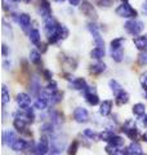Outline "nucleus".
Wrapping results in <instances>:
<instances>
[{
	"mask_svg": "<svg viewBox=\"0 0 147 155\" xmlns=\"http://www.w3.org/2000/svg\"><path fill=\"white\" fill-rule=\"evenodd\" d=\"M116 14L121 18H130L134 19L137 16H138V12L130 5L129 3H121L119 7L116 8Z\"/></svg>",
	"mask_w": 147,
	"mask_h": 155,
	"instance_id": "obj_1",
	"label": "nucleus"
},
{
	"mask_svg": "<svg viewBox=\"0 0 147 155\" xmlns=\"http://www.w3.org/2000/svg\"><path fill=\"white\" fill-rule=\"evenodd\" d=\"M124 28L126 30V32L130 34V35L138 36L139 34L142 32V30L145 28V23L139 21V19H129L124 23Z\"/></svg>",
	"mask_w": 147,
	"mask_h": 155,
	"instance_id": "obj_2",
	"label": "nucleus"
},
{
	"mask_svg": "<svg viewBox=\"0 0 147 155\" xmlns=\"http://www.w3.org/2000/svg\"><path fill=\"white\" fill-rule=\"evenodd\" d=\"M66 147V138L62 137L61 134H54L52 136L51 140V153L53 155H58L61 154Z\"/></svg>",
	"mask_w": 147,
	"mask_h": 155,
	"instance_id": "obj_3",
	"label": "nucleus"
},
{
	"mask_svg": "<svg viewBox=\"0 0 147 155\" xmlns=\"http://www.w3.org/2000/svg\"><path fill=\"white\" fill-rule=\"evenodd\" d=\"M67 36H68V28L65 25H61L60 23L57 27V30L54 31V34L48 38V41L51 43V44H56V43L60 41V40H65Z\"/></svg>",
	"mask_w": 147,
	"mask_h": 155,
	"instance_id": "obj_4",
	"label": "nucleus"
},
{
	"mask_svg": "<svg viewBox=\"0 0 147 155\" xmlns=\"http://www.w3.org/2000/svg\"><path fill=\"white\" fill-rule=\"evenodd\" d=\"M80 12L84 14L85 17L90 18L92 21H96V19L98 18V14H97V11L94 5H93L92 3H89L88 0H84L81 4H80Z\"/></svg>",
	"mask_w": 147,
	"mask_h": 155,
	"instance_id": "obj_5",
	"label": "nucleus"
},
{
	"mask_svg": "<svg viewBox=\"0 0 147 155\" xmlns=\"http://www.w3.org/2000/svg\"><path fill=\"white\" fill-rule=\"evenodd\" d=\"M121 130L128 136L133 142L137 140V137H138V128H137V125H136V123L133 122V120H126V122L124 123V125H122Z\"/></svg>",
	"mask_w": 147,
	"mask_h": 155,
	"instance_id": "obj_6",
	"label": "nucleus"
},
{
	"mask_svg": "<svg viewBox=\"0 0 147 155\" xmlns=\"http://www.w3.org/2000/svg\"><path fill=\"white\" fill-rule=\"evenodd\" d=\"M88 30L90 31L92 36H93V40H94L96 45L97 47H105V41H103V38L101 36V32H100V28H98V26L94 23V21L92 22H88Z\"/></svg>",
	"mask_w": 147,
	"mask_h": 155,
	"instance_id": "obj_7",
	"label": "nucleus"
},
{
	"mask_svg": "<svg viewBox=\"0 0 147 155\" xmlns=\"http://www.w3.org/2000/svg\"><path fill=\"white\" fill-rule=\"evenodd\" d=\"M49 149H51V141H49L48 136H41L40 141L38 142L34 151H35V155H47Z\"/></svg>",
	"mask_w": 147,
	"mask_h": 155,
	"instance_id": "obj_8",
	"label": "nucleus"
},
{
	"mask_svg": "<svg viewBox=\"0 0 147 155\" xmlns=\"http://www.w3.org/2000/svg\"><path fill=\"white\" fill-rule=\"evenodd\" d=\"M14 118H19V119L24 120L27 124H31V123H34V120H35V113H34V109H31V107L21 109L14 114Z\"/></svg>",
	"mask_w": 147,
	"mask_h": 155,
	"instance_id": "obj_9",
	"label": "nucleus"
},
{
	"mask_svg": "<svg viewBox=\"0 0 147 155\" xmlns=\"http://www.w3.org/2000/svg\"><path fill=\"white\" fill-rule=\"evenodd\" d=\"M84 97L90 106H96L100 104V97H98L94 87H87V89L84 91Z\"/></svg>",
	"mask_w": 147,
	"mask_h": 155,
	"instance_id": "obj_10",
	"label": "nucleus"
},
{
	"mask_svg": "<svg viewBox=\"0 0 147 155\" xmlns=\"http://www.w3.org/2000/svg\"><path fill=\"white\" fill-rule=\"evenodd\" d=\"M38 12L45 19L52 16V7L48 0H38Z\"/></svg>",
	"mask_w": 147,
	"mask_h": 155,
	"instance_id": "obj_11",
	"label": "nucleus"
},
{
	"mask_svg": "<svg viewBox=\"0 0 147 155\" xmlns=\"http://www.w3.org/2000/svg\"><path fill=\"white\" fill-rule=\"evenodd\" d=\"M58 25H60V23H58L52 16L44 19V30H45V34H47V36H48V38L54 34V31L57 30Z\"/></svg>",
	"mask_w": 147,
	"mask_h": 155,
	"instance_id": "obj_12",
	"label": "nucleus"
},
{
	"mask_svg": "<svg viewBox=\"0 0 147 155\" xmlns=\"http://www.w3.org/2000/svg\"><path fill=\"white\" fill-rule=\"evenodd\" d=\"M74 119L76 120L77 123H87L89 120V113L85 107H76L74 110Z\"/></svg>",
	"mask_w": 147,
	"mask_h": 155,
	"instance_id": "obj_13",
	"label": "nucleus"
},
{
	"mask_svg": "<svg viewBox=\"0 0 147 155\" xmlns=\"http://www.w3.org/2000/svg\"><path fill=\"white\" fill-rule=\"evenodd\" d=\"M32 146H34L32 141L28 142V141H26V140H23V138H18L11 147H12V150H14V151H24L26 149L32 147Z\"/></svg>",
	"mask_w": 147,
	"mask_h": 155,
	"instance_id": "obj_14",
	"label": "nucleus"
},
{
	"mask_svg": "<svg viewBox=\"0 0 147 155\" xmlns=\"http://www.w3.org/2000/svg\"><path fill=\"white\" fill-rule=\"evenodd\" d=\"M17 104L21 109H28L31 107V97L28 96L27 93H18L17 94Z\"/></svg>",
	"mask_w": 147,
	"mask_h": 155,
	"instance_id": "obj_15",
	"label": "nucleus"
},
{
	"mask_svg": "<svg viewBox=\"0 0 147 155\" xmlns=\"http://www.w3.org/2000/svg\"><path fill=\"white\" fill-rule=\"evenodd\" d=\"M17 134L13 132V130H4L3 132V143L8 145V146H12V145L17 141Z\"/></svg>",
	"mask_w": 147,
	"mask_h": 155,
	"instance_id": "obj_16",
	"label": "nucleus"
},
{
	"mask_svg": "<svg viewBox=\"0 0 147 155\" xmlns=\"http://www.w3.org/2000/svg\"><path fill=\"white\" fill-rule=\"evenodd\" d=\"M70 87L72 89H75V91H83L84 92L88 85H87V80L84 79V78H76V79L71 80Z\"/></svg>",
	"mask_w": 147,
	"mask_h": 155,
	"instance_id": "obj_17",
	"label": "nucleus"
},
{
	"mask_svg": "<svg viewBox=\"0 0 147 155\" xmlns=\"http://www.w3.org/2000/svg\"><path fill=\"white\" fill-rule=\"evenodd\" d=\"M17 22L19 23V26L22 27V30L26 31L27 28H28V26L31 25V17L28 16L27 13H19V14H18V21H17Z\"/></svg>",
	"mask_w": 147,
	"mask_h": 155,
	"instance_id": "obj_18",
	"label": "nucleus"
},
{
	"mask_svg": "<svg viewBox=\"0 0 147 155\" xmlns=\"http://www.w3.org/2000/svg\"><path fill=\"white\" fill-rule=\"evenodd\" d=\"M133 43L137 49H139L141 52L142 51H146L147 49V36L145 35H138L133 39Z\"/></svg>",
	"mask_w": 147,
	"mask_h": 155,
	"instance_id": "obj_19",
	"label": "nucleus"
},
{
	"mask_svg": "<svg viewBox=\"0 0 147 155\" xmlns=\"http://www.w3.org/2000/svg\"><path fill=\"white\" fill-rule=\"evenodd\" d=\"M112 111V101L105 100L103 102H101L100 105V114L102 116H109Z\"/></svg>",
	"mask_w": 147,
	"mask_h": 155,
	"instance_id": "obj_20",
	"label": "nucleus"
},
{
	"mask_svg": "<svg viewBox=\"0 0 147 155\" xmlns=\"http://www.w3.org/2000/svg\"><path fill=\"white\" fill-rule=\"evenodd\" d=\"M115 101L117 105H125L129 102V93L124 89H121L120 92H117L115 94Z\"/></svg>",
	"mask_w": 147,
	"mask_h": 155,
	"instance_id": "obj_21",
	"label": "nucleus"
},
{
	"mask_svg": "<svg viewBox=\"0 0 147 155\" xmlns=\"http://www.w3.org/2000/svg\"><path fill=\"white\" fill-rule=\"evenodd\" d=\"M31 91V94L32 96H40L41 94V84H40V81H39L38 78H34V79L31 80V84H30V88H28Z\"/></svg>",
	"mask_w": 147,
	"mask_h": 155,
	"instance_id": "obj_22",
	"label": "nucleus"
},
{
	"mask_svg": "<svg viewBox=\"0 0 147 155\" xmlns=\"http://www.w3.org/2000/svg\"><path fill=\"white\" fill-rule=\"evenodd\" d=\"M89 71L93 75H100V74H102V72L106 71V64H103V62H97V64L92 65L89 67Z\"/></svg>",
	"mask_w": 147,
	"mask_h": 155,
	"instance_id": "obj_23",
	"label": "nucleus"
},
{
	"mask_svg": "<svg viewBox=\"0 0 147 155\" xmlns=\"http://www.w3.org/2000/svg\"><path fill=\"white\" fill-rule=\"evenodd\" d=\"M28 39H30V41L32 43V44L39 45V44H40V40H41L40 31H39L38 28H32V30L28 32Z\"/></svg>",
	"mask_w": 147,
	"mask_h": 155,
	"instance_id": "obj_24",
	"label": "nucleus"
},
{
	"mask_svg": "<svg viewBox=\"0 0 147 155\" xmlns=\"http://www.w3.org/2000/svg\"><path fill=\"white\" fill-rule=\"evenodd\" d=\"M106 52H105V47H96L90 51V57L94 60H102L105 57Z\"/></svg>",
	"mask_w": 147,
	"mask_h": 155,
	"instance_id": "obj_25",
	"label": "nucleus"
},
{
	"mask_svg": "<svg viewBox=\"0 0 147 155\" xmlns=\"http://www.w3.org/2000/svg\"><path fill=\"white\" fill-rule=\"evenodd\" d=\"M51 123L54 124V127H58L63 123V115L60 111H52L51 113Z\"/></svg>",
	"mask_w": 147,
	"mask_h": 155,
	"instance_id": "obj_26",
	"label": "nucleus"
},
{
	"mask_svg": "<svg viewBox=\"0 0 147 155\" xmlns=\"http://www.w3.org/2000/svg\"><path fill=\"white\" fill-rule=\"evenodd\" d=\"M125 43V38H115L114 40H111L110 43V48L111 51H117V49H122V44Z\"/></svg>",
	"mask_w": 147,
	"mask_h": 155,
	"instance_id": "obj_27",
	"label": "nucleus"
},
{
	"mask_svg": "<svg viewBox=\"0 0 147 155\" xmlns=\"http://www.w3.org/2000/svg\"><path fill=\"white\" fill-rule=\"evenodd\" d=\"M126 149H128V153L130 155H141L142 154V146L137 141L132 142Z\"/></svg>",
	"mask_w": 147,
	"mask_h": 155,
	"instance_id": "obj_28",
	"label": "nucleus"
},
{
	"mask_svg": "<svg viewBox=\"0 0 147 155\" xmlns=\"http://www.w3.org/2000/svg\"><path fill=\"white\" fill-rule=\"evenodd\" d=\"M26 127H27V123L24 120L19 119V118H14L13 120V128L17 129L18 132H24L26 130Z\"/></svg>",
	"mask_w": 147,
	"mask_h": 155,
	"instance_id": "obj_29",
	"label": "nucleus"
},
{
	"mask_svg": "<svg viewBox=\"0 0 147 155\" xmlns=\"http://www.w3.org/2000/svg\"><path fill=\"white\" fill-rule=\"evenodd\" d=\"M62 98H63V93H62V92H60V91L53 92V93H49V104H51V105L61 102Z\"/></svg>",
	"mask_w": 147,
	"mask_h": 155,
	"instance_id": "obj_30",
	"label": "nucleus"
},
{
	"mask_svg": "<svg viewBox=\"0 0 147 155\" xmlns=\"http://www.w3.org/2000/svg\"><path fill=\"white\" fill-rule=\"evenodd\" d=\"M53 128H54V124H52L51 122L43 124L40 127V132L43 133V136H54L53 134Z\"/></svg>",
	"mask_w": 147,
	"mask_h": 155,
	"instance_id": "obj_31",
	"label": "nucleus"
},
{
	"mask_svg": "<svg viewBox=\"0 0 147 155\" xmlns=\"http://www.w3.org/2000/svg\"><path fill=\"white\" fill-rule=\"evenodd\" d=\"M30 61L32 62L34 65H40L41 64V54L40 52L36 49H31L30 52Z\"/></svg>",
	"mask_w": 147,
	"mask_h": 155,
	"instance_id": "obj_32",
	"label": "nucleus"
},
{
	"mask_svg": "<svg viewBox=\"0 0 147 155\" xmlns=\"http://www.w3.org/2000/svg\"><path fill=\"white\" fill-rule=\"evenodd\" d=\"M132 111H133V114L137 115V116H143L146 115V106L143 104H136L133 106V109H132Z\"/></svg>",
	"mask_w": 147,
	"mask_h": 155,
	"instance_id": "obj_33",
	"label": "nucleus"
},
{
	"mask_svg": "<svg viewBox=\"0 0 147 155\" xmlns=\"http://www.w3.org/2000/svg\"><path fill=\"white\" fill-rule=\"evenodd\" d=\"M114 136H115V133L112 132V130L106 129V130H103V132L100 133V140L101 141H105V142H110L111 138L114 137Z\"/></svg>",
	"mask_w": 147,
	"mask_h": 155,
	"instance_id": "obj_34",
	"label": "nucleus"
},
{
	"mask_svg": "<svg viewBox=\"0 0 147 155\" xmlns=\"http://www.w3.org/2000/svg\"><path fill=\"white\" fill-rule=\"evenodd\" d=\"M9 100H11V94H9V91L7 88V85H4L2 87V101H3V106H5L8 102H9Z\"/></svg>",
	"mask_w": 147,
	"mask_h": 155,
	"instance_id": "obj_35",
	"label": "nucleus"
},
{
	"mask_svg": "<svg viewBox=\"0 0 147 155\" xmlns=\"http://www.w3.org/2000/svg\"><path fill=\"white\" fill-rule=\"evenodd\" d=\"M110 145H112V146H116V147H121L122 145H124V138L120 137V136H114V137L111 138V141L109 142Z\"/></svg>",
	"mask_w": 147,
	"mask_h": 155,
	"instance_id": "obj_36",
	"label": "nucleus"
},
{
	"mask_svg": "<svg viewBox=\"0 0 147 155\" xmlns=\"http://www.w3.org/2000/svg\"><path fill=\"white\" fill-rule=\"evenodd\" d=\"M137 62H138L139 66H146L147 65V49L146 51H142L138 57H137Z\"/></svg>",
	"mask_w": 147,
	"mask_h": 155,
	"instance_id": "obj_37",
	"label": "nucleus"
},
{
	"mask_svg": "<svg viewBox=\"0 0 147 155\" xmlns=\"http://www.w3.org/2000/svg\"><path fill=\"white\" fill-rule=\"evenodd\" d=\"M122 56H124V53H122V49L111 51V57H112V60H114L115 62H121V61H122Z\"/></svg>",
	"mask_w": 147,
	"mask_h": 155,
	"instance_id": "obj_38",
	"label": "nucleus"
},
{
	"mask_svg": "<svg viewBox=\"0 0 147 155\" xmlns=\"http://www.w3.org/2000/svg\"><path fill=\"white\" fill-rule=\"evenodd\" d=\"M96 5L101 7V8H109L114 4V0H93Z\"/></svg>",
	"mask_w": 147,
	"mask_h": 155,
	"instance_id": "obj_39",
	"label": "nucleus"
},
{
	"mask_svg": "<svg viewBox=\"0 0 147 155\" xmlns=\"http://www.w3.org/2000/svg\"><path fill=\"white\" fill-rule=\"evenodd\" d=\"M105 151L107 153V155H119L120 151V147H116V146H112V145H107L105 147Z\"/></svg>",
	"mask_w": 147,
	"mask_h": 155,
	"instance_id": "obj_40",
	"label": "nucleus"
},
{
	"mask_svg": "<svg viewBox=\"0 0 147 155\" xmlns=\"http://www.w3.org/2000/svg\"><path fill=\"white\" fill-rule=\"evenodd\" d=\"M84 136H87L88 138H90V140H100V133H96L93 129H90V128H87V129H84Z\"/></svg>",
	"mask_w": 147,
	"mask_h": 155,
	"instance_id": "obj_41",
	"label": "nucleus"
},
{
	"mask_svg": "<svg viewBox=\"0 0 147 155\" xmlns=\"http://www.w3.org/2000/svg\"><path fill=\"white\" fill-rule=\"evenodd\" d=\"M109 85H110V88H111V91L112 92H114V93L116 94L117 93V92H120L121 89H122V87L119 84V83H117V81L116 80H114V79H112V80H110V83H109Z\"/></svg>",
	"mask_w": 147,
	"mask_h": 155,
	"instance_id": "obj_42",
	"label": "nucleus"
},
{
	"mask_svg": "<svg viewBox=\"0 0 147 155\" xmlns=\"http://www.w3.org/2000/svg\"><path fill=\"white\" fill-rule=\"evenodd\" d=\"M45 91L48 92V93H53V92H57V91H58V85H57V83H56L54 80H51V81H49V83L47 84Z\"/></svg>",
	"mask_w": 147,
	"mask_h": 155,
	"instance_id": "obj_43",
	"label": "nucleus"
},
{
	"mask_svg": "<svg viewBox=\"0 0 147 155\" xmlns=\"http://www.w3.org/2000/svg\"><path fill=\"white\" fill-rule=\"evenodd\" d=\"M77 149H79V142H77V141H74V142L70 145V147H68V154H70V155H75L76 151H77Z\"/></svg>",
	"mask_w": 147,
	"mask_h": 155,
	"instance_id": "obj_44",
	"label": "nucleus"
},
{
	"mask_svg": "<svg viewBox=\"0 0 147 155\" xmlns=\"http://www.w3.org/2000/svg\"><path fill=\"white\" fill-rule=\"evenodd\" d=\"M139 81H141L142 88H143L145 91H147V71H146V72H143V74L141 75V78H139Z\"/></svg>",
	"mask_w": 147,
	"mask_h": 155,
	"instance_id": "obj_45",
	"label": "nucleus"
},
{
	"mask_svg": "<svg viewBox=\"0 0 147 155\" xmlns=\"http://www.w3.org/2000/svg\"><path fill=\"white\" fill-rule=\"evenodd\" d=\"M3 31L8 38H12V28L9 25H7L5 21H3Z\"/></svg>",
	"mask_w": 147,
	"mask_h": 155,
	"instance_id": "obj_46",
	"label": "nucleus"
},
{
	"mask_svg": "<svg viewBox=\"0 0 147 155\" xmlns=\"http://www.w3.org/2000/svg\"><path fill=\"white\" fill-rule=\"evenodd\" d=\"M43 74H44V78H45L47 80H49L51 81L52 80V76H53V74L49 70H43Z\"/></svg>",
	"mask_w": 147,
	"mask_h": 155,
	"instance_id": "obj_47",
	"label": "nucleus"
},
{
	"mask_svg": "<svg viewBox=\"0 0 147 155\" xmlns=\"http://www.w3.org/2000/svg\"><path fill=\"white\" fill-rule=\"evenodd\" d=\"M8 45L7 44H3L2 45V53H3V57H8Z\"/></svg>",
	"mask_w": 147,
	"mask_h": 155,
	"instance_id": "obj_48",
	"label": "nucleus"
},
{
	"mask_svg": "<svg viewBox=\"0 0 147 155\" xmlns=\"http://www.w3.org/2000/svg\"><path fill=\"white\" fill-rule=\"evenodd\" d=\"M68 3H70L72 7H77V5L80 7V4H81V0H68Z\"/></svg>",
	"mask_w": 147,
	"mask_h": 155,
	"instance_id": "obj_49",
	"label": "nucleus"
},
{
	"mask_svg": "<svg viewBox=\"0 0 147 155\" xmlns=\"http://www.w3.org/2000/svg\"><path fill=\"white\" fill-rule=\"evenodd\" d=\"M142 12H143V14L147 16V0H145L143 4H142Z\"/></svg>",
	"mask_w": 147,
	"mask_h": 155,
	"instance_id": "obj_50",
	"label": "nucleus"
},
{
	"mask_svg": "<svg viewBox=\"0 0 147 155\" xmlns=\"http://www.w3.org/2000/svg\"><path fill=\"white\" fill-rule=\"evenodd\" d=\"M39 51L45 52V51H47V44H44V43H40V44H39Z\"/></svg>",
	"mask_w": 147,
	"mask_h": 155,
	"instance_id": "obj_51",
	"label": "nucleus"
},
{
	"mask_svg": "<svg viewBox=\"0 0 147 155\" xmlns=\"http://www.w3.org/2000/svg\"><path fill=\"white\" fill-rule=\"evenodd\" d=\"M142 122H143V124L147 127V114H146V115H143V118H142Z\"/></svg>",
	"mask_w": 147,
	"mask_h": 155,
	"instance_id": "obj_52",
	"label": "nucleus"
},
{
	"mask_svg": "<svg viewBox=\"0 0 147 155\" xmlns=\"http://www.w3.org/2000/svg\"><path fill=\"white\" fill-rule=\"evenodd\" d=\"M142 138H143V141H146V142H147V132H146V133H143V136H142Z\"/></svg>",
	"mask_w": 147,
	"mask_h": 155,
	"instance_id": "obj_53",
	"label": "nucleus"
},
{
	"mask_svg": "<svg viewBox=\"0 0 147 155\" xmlns=\"http://www.w3.org/2000/svg\"><path fill=\"white\" fill-rule=\"evenodd\" d=\"M54 2H57V3H63L65 0H54Z\"/></svg>",
	"mask_w": 147,
	"mask_h": 155,
	"instance_id": "obj_54",
	"label": "nucleus"
},
{
	"mask_svg": "<svg viewBox=\"0 0 147 155\" xmlns=\"http://www.w3.org/2000/svg\"><path fill=\"white\" fill-rule=\"evenodd\" d=\"M121 2H122V3H128V0H121Z\"/></svg>",
	"mask_w": 147,
	"mask_h": 155,
	"instance_id": "obj_55",
	"label": "nucleus"
},
{
	"mask_svg": "<svg viewBox=\"0 0 147 155\" xmlns=\"http://www.w3.org/2000/svg\"><path fill=\"white\" fill-rule=\"evenodd\" d=\"M24 2H26V3H30V2H31V0H24Z\"/></svg>",
	"mask_w": 147,
	"mask_h": 155,
	"instance_id": "obj_56",
	"label": "nucleus"
},
{
	"mask_svg": "<svg viewBox=\"0 0 147 155\" xmlns=\"http://www.w3.org/2000/svg\"><path fill=\"white\" fill-rule=\"evenodd\" d=\"M146 97H147V93H146Z\"/></svg>",
	"mask_w": 147,
	"mask_h": 155,
	"instance_id": "obj_57",
	"label": "nucleus"
},
{
	"mask_svg": "<svg viewBox=\"0 0 147 155\" xmlns=\"http://www.w3.org/2000/svg\"><path fill=\"white\" fill-rule=\"evenodd\" d=\"M141 155H143V154H141Z\"/></svg>",
	"mask_w": 147,
	"mask_h": 155,
	"instance_id": "obj_58",
	"label": "nucleus"
}]
</instances>
